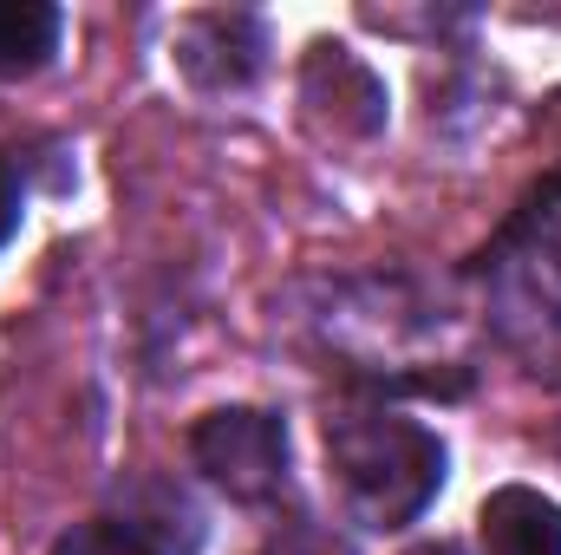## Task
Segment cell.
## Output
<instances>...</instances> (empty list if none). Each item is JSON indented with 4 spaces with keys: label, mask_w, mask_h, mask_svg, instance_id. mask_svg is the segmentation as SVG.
<instances>
[{
    "label": "cell",
    "mask_w": 561,
    "mask_h": 555,
    "mask_svg": "<svg viewBox=\"0 0 561 555\" xmlns=\"http://www.w3.org/2000/svg\"><path fill=\"white\" fill-rule=\"evenodd\" d=\"M176 72L209 92V99H229V92H249L268 66V26L255 13H190L176 26V46H170Z\"/></svg>",
    "instance_id": "cell-5"
},
{
    "label": "cell",
    "mask_w": 561,
    "mask_h": 555,
    "mask_svg": "<svg viewBox=\"0 0 561 555\" xmlns=\"http://www.w3.org/2000/svg\"><path fill=\"white\" fill-rule=\"evenodd\" d=\"M320 444H327V477H333V497H340L346 523H359L373 536H392V530L419 523L437 503L444 471H450L444 438L424 418H405L392 406L327 412Z\"/></svg>",
    "instance_id": "cell-3"
},
{
    "label": "cell",
    "mask_w": 561,
    "mask_h": 555,
    "mask_svg": "<svg viewBox=\"0 0 561 555\" xmlns=\"http://www.w3.org/2000/svg\"><path fill=\"white\" fill-rule=\"evenodd\" d=\"M405 555H463V550H457V543H444V536H437V543H419V550H405Z\"/></svg>",
    "instance_id": "cell-11"
},
{
    "label": "cell",
    "mask_w": 561,
    "mask_h": 555,
    "mask_svg": "<svg viewBox=\"0 0 561 555\" xmlns=\"http://www.w3.org/2000/svg\"><path fill=\"white\" fill-rule=\"evenodd\" d=\"M66 13L53 0H0V79H26L59 53Z\"/></svg>",
    "instance_id": "cell-8"
},
{
    "label": "cell",
    "mask_w": 561,
    "mask_h": 555,
    "mask_svg": "<svg viewBox=\"0 0 561 555\" xmlns=\"http://www.w3.org/2000/svg\"><path fill=\"white\" fill-rule=\"evenodd\" d=\"M20 216H26V196H20V170L0 157V249L20 236Z\"/></svg>",
    "instance_id": "cell-10"
},
{
    "label": "cell",
    "mask_w": 561,
    "mask_h": 555,
    "mask_svg": "<svg viewBox=\"0 0 561 555\" xmlns=\"http://www.w3.org/2000/svg\"><path fill=\"white\" fill-rule=\"evenodd\" d=\"M300 340L373 393H463L470 320L405 269L320 275L294 294Z\"/></svg>",
    "instance_id": "cell-1"
},
{
    "label": "cell",
    "mask_w": 561,
    "mask_h": 555,
    "mask_svg": "<svg viewBox=\"0 0 561 555\" xmlns=\"http://www.w3.org/2000/svg\"><path fill=\"white\" fill-rule=\"evenodd\" d=\"M483 327L536 373L561 386V170H549L490 249L470 262Z\"/></svg>",
    "instance_id": "cell-2"
},
{
    "label": "cell",
    "mask_w": 561,
    "mask_h": 555,
    "mask_svg": "<svg viewBox=\"0 0 561 555\" xmlns=\"http://www.w3.org/2000/svg\"><path fill=\"white\" fill-rule=\"evenodd\" d=\"M300 105H307L313 125L333 112V138H373V132H386V86H379V72L366 59H353L346 46H333V39H320L307 53Z\"/></svg>",
    "instance_id": "cell-6"
},
{
    "label": "cell",
    "mask_w": 561,
    "mask_h": 555,
    "mask_svg": "<svg viewBox=\"0 0 561 555\" xmlns=\"http://www.w3.org/2000/svg\"><path fill=\"white\" fill-rule=\"evenodd\" d=\"M477 550L483 555H561V503L529 490V484H503L477 503Z\"/></svg>",
    "instance_id": "cell-7"
},
{
    "label": "cell",
    "mask_w": 561,
    "mask_h": 555,
    "mask_svg": "<svg viewBox=\"0 0 561 555\" xmlns=\"http://www.w3.org/2000/svg\"><path fill=\"white\" fill-rule=\"evenodd\" d=\"M190 464L249 510L287 497V418L268 406H216L190 424Z\"/></svg>",
    "instance_id": "cell-4"
},
{
    "label": "cell",
    "mask_w": 561,
    "mask_h": 555,
    "mask_svg": "<svg viewBox=\"0 0 561 555\" xmlns=\"http://www.w3.org/2000/svg\"><path fill=\"white\" fill-rule=\"evenodd\" d=\"M53 555H170L157 536H144L131 517H92V523H72Z\"/></svg>",
    "instance_id": "cell-9"
}]
</instances>
